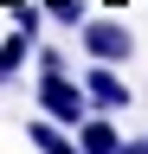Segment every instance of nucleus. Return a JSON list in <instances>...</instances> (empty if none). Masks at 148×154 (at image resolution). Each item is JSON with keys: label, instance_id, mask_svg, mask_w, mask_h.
Masks as SVG:
<instances>
[{"label": "nucleus", "instance_id": "obj_1", "mask_svg": "<svg viewBox=\"0 0 148 154\" xmlns=\"http://www.w3.org/2000/svg\"><path fill=\"white\" fill-rule=\"evenodd\" d=\"M39 116H52V122H65V128H77L84 116H90V90L84 84H71L65 71H39Z\"/></svg>", "mask_w": 148, "mask_h": 154}, {"label": "nucleus", "instance_id": "obj_2", "mask_svg": "<svg viewBox=\"0 0 148 154\" xmlns=\"http://www.w3.org/2000/svg\"><path fill=\"white\" fill-rule=\"evenodd\" d=\"M77 45L97 58V64H122V58H135V32H129L116 13H103V19H84L77 26Z\"/></svg>", "mask_w": 148, "mask_h": 154}, {"label": "nucleus", "instance_id": "obj_3", "mask_svg": "<svg viewBox=\"0 0 148 154\" xmlns=\"http://www.w3.org/2000/svg\"><path fill=\"white\" fill-rule=\"evenodd\" d=\"M84 90H90V109H103V116L129 109V84L116 77V64H97V58H90V71H84Z\"/></svg>", "mask_w": 148, "mask_h": 154}, {"label": "nucleus", "instance_id": "obj_4", "mask_svg": "<svg viewBox=\"0 0 148 154\" xmlns=\"http://www.w3.org/2000/svg\"><path fill=\"white\" fill-rule=\"evenodd\" d=\"M26 141L39 148V154H84V141H77V128L52 122V116H39V122H26Z\"/></svg>", "mask_w": 148, "mask_h": 154}, {"label": "nucleus", "instance_id": "obj_5", "mask_svg": "<svg viewBox=\"0 0 148 154\" xmlns=\"http://www.w3.org/2000/svg\"><path fill=\"white\" fill-rule=\"evenodd\" d=\"M77 141H84V154H122V135H116V122L103 109H90L77 122Z\"/></svg>", "mask_w": 148, "mask_h": 154}, {"label": "nucleus", "instance_id": "obj_6", "mask_svg": "<svg viewBox=\"0 0 148 154\" xmlns=\"http://www.w3.org/2000/svg\"><path fill=\"white\" fill-rule=\"evenodd\" d=\"M32 45H39V38H32L26 26H13V38H7V45H0V84H7V77H13V71L26 64V51H32Z\"/></svg>", "mask_w": 148, "mask_h": 154}, {"label": "nucleus", "instance_id": "obj_7", "mask_svg": "<svg viewBox=\"0 0 148 154\" xmlns=\"http://www.w3.org/2000/svg\"><path fill=\"white\" fill-rule=\"evenodd\" d=\"M13 7V26H26L32 38H39V26H45V7H32V0H7Z\"/></svg>", "mask_w": 148, "mask_h": 154}]
</instances>
